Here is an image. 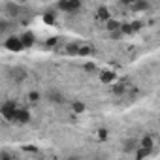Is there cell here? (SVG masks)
I'll list each match as a JSON object with an SVG mask.
<instances>
[{
    "instance_id": "6da1fadb",
    "label": "cell",
    "mask_w": 160,
    "mask_h": 160,
    "mask_svg": "<svg viewBox=\"0 0 160 160\" xmlns=\"http://www.w3.org/2000/svg\"><path fill=\"white\" fill-rule=\"evenodd\" d=\"M17 108H19V106H17V102H15V100H6V102L2 104V108H0L2 119H4V121H12V122H13Z\"/></svg>"
},
{
    "instance_id": "7a4b0ae2",
    "label": "cell",
    "mask_w": 160,
    "mask_h": 160,
    "mask_svg": "<svg viewBox=\"0 0 160 160\" xmlns=\"http://www.w3.org/2000/svg\"><path fill=\"white\" fill-rule=\"evenodd\" d=\"M4 47H6L8 51H12V53H19V51L25 49V43H23L21 36L12 34V36H8V38L4 40Z\"/></svg>"
},
{
    "instance_id": "3957f363",
    "label": "cell",
    "mask_w": 160,
    "mask_h": 160,
    "mask_svg": "<svg viewBox=\"0 0 160 160\" xmlns=\"http://www.w3.org/2000/svg\"><path fill=\"white\" fill-rule=\"evenodd\" d=\"M57 8L60 12H66V13H73V12L81 10V0H58Z\"/></svg>"
},
{
    "instance_id": "277c9868",
    "label": "cell",
    "mask_w": 160,
    "mask_h": 160,
    "mask_svg": "<svg viewBox=\"0 0 160 160\" xmlns=\"http://www.w3.org/2000/svg\"><path fill=\"white\" fill-rule=\"evenodd\" d=\"M13 122H17V124H27V122H30V111L25 109V108H17Z\"/></svg>"
},
{
    "instance_id": "5b68a950",
    "label": "cell",
    "mask_w": 160,
    "mask_h": 160,
    "mask_svg": "<svg viewBox=\"0 0 160 160\" xmlns=\"http://www.w3.org/2000/svg\"><path fill=\"white\" fill-rule=\"evenodd\" d=\"M27 70L25 68H21V66H17V68H12V72H10V77L13 79L15 83H23L25 79H27Z\"/></svg>"
},
{
    "instance_id": "8992f818",
    "label": "cell",
    "mask_w": 160,
    "mask_h": 160,
    "mask_svg": "<svg viewBox=\"0 0 160 160\" xmlns=\"http://www.w3.org/2000/svg\"><path fill=\"white\" fill-rule=\"evenodd\" d=\"M21 40H23V43H25V49H27V47H32V45L36 43V34L30 32V30H27V32L21 34Z\"/></svg>"
},
{
    "instance_id": "52a82bcc",
    "label": "cell",
    "mask_w": 160,
    "mask_h": 160,
    "mask_svg": "<svg viewBox=\"0 0 160 160\" xmlns=\"http://www.w3.org/2000/svg\"><path fill=\"white\" fill-rule=\"evenodd\" d=\"M130 8L134 12H147V10H151V4H149V0H136Z\"/></svg>"
},
{
    "instance_id": "ba28073f",
    "label": "cell",
    "mask_w": 160,
    "mask_h": 160,
    "mask_svg": "<svg viewBox=\"0 0 160 160\" xmlns=\"http://www.w3.org/2000/svg\"><path fill=\"white\" fill-rule=\"evenodd\" d=\"M100 81L106 83V85L113 83V81H115V73H113L111 70H102V72H100Z\"/></svg>"
},
{
    "instance_id": "9c48e42d",
    "label": "cell",
    "mask_w": 160,
    "mask_h": 160,
    "mask_svg": "<svg viewBox=\"0 0 160 160\" xmlns=\"http://www.w3.org/2000/svg\"><path fill=\"white\" fill-rule=\"evenodd\" d=\"M79 43L77 42H70V43H66V55L68 57H79Z\"/></svg>"
},
{
    "instance_id": "30bf717a",
    "label": "cell",
    "mask_w": 160,
    "mask_h": 160,
    "mask_svg": "<svg viewBox=\"0 0 160 160\" xmlns=\"http://www.w3.org/2000/svg\"><path fill=\"white\" fill-rule=\"evenodd\" d=\"M138 147H139V139H136V138H130V139L124 141V151H126V152H132V151H136Z\"/></svg>"
},
{
    "instance_id": "8fae6325",
    "label": "cell",
    "mask_w": 160,
    "mask_h": 160,
    "mask_svg": "<svg viewBox=\"0 0 160 160\" xmlns=\"http://www.w3.org/2000/svg\"><path fill=\"white\" fill-rule=\"evenodd\" d=\"M85 109H87V108H85V104H83L81 100H73V102H72V111H73L75 115L85 113Z\"/></svg>"
},
{
    "instance_id": "7c38bea8",
    "label": "cell",
    "mask_w": 160,
    "mask_h": 160,
    "mask_svg": "<svg viewBox=\"0 0 160 160\" xmlns=\"http://www.w3.org/2000/svg\"><path fill=\"white\" fill-rule=\"evenodd\" d=\"M96 17H98L100 21H104V23H106V21L109 19V10H108L106 6H100V8L96 10Z\"/></svg>"
},
{
    "instance_id": "4fadbf2b",
    "label": "cell",
    "mask_w": 160,
    "mask_h": 160,
    "mask_svg": "<svg viewBox=\"0 0 160 160\" xmlns=\"http://www.w3.org/2000/svg\"><path fill=\"white\" fill-rule=\"evenodd\" d=\"M139 145H141V147H145V149H152V145H154V139H152V136L145 134V136L139 139Z\"/></svg>"
},
{
    "instance_id": "5bb4252c",
    "label": "cell",
    "mask_w": 160,
    "mask_h": 160,
    "mask_svg": "<svg viewBox=\"0 0 160 160\" xmlns=\"http://www.w3.org/2000/svg\"><path fill=\"white\" fill-rule=\"evenodd\" d=\"M117 28H121V23L109 17V19L106 21V30H108V32H113V30H117Z\"/></svg>"
},
{
    "instance_id": "9a60e30c",
    "label": "cell",
    "mask_w": 160,
    "mask_h": 160,
    "mask_svg": "<svg viewBox=\"0 0 160 160\" xmlns=\"http://www.w3.org/2000/svg\"><path fill=\"white\" fill-rule=\"evenodd\" d=\"M47 98H49V102H53V104H64V96H62L60 92H49Z\"/></svg>"
},
{
    "instance_id": "2e32d148",
    "label": "cell",
    "mask_w": 160,
    "mask_h": 160,
    "mask_svg": "<svg viewBox=\"0 0 160 160\" xmlns=\"http://www.w3.org/2000/svg\"><path fill=\"white\" fill-rule=\"evenodd\" d=\"M134 154H136V158H145V156H149L151 154V149H145V147H138L136 151H134Z\"/></svg>"
},
{
    "instance_id": "e0dca14e",
    "label": "cell",
    "mask_w": 160,
    "mask_h": 160,
    "mask_svg": "<svg viewBox=\"0 0 160 160\" xmlns=\"http://www.w3.org/2000/svg\"><path fill=\"white\" fill-rule=\"evenodd\" d=\"M55 19H57L55 12H45L43 13V23L45 25H55Z\"/></svg>"
},
{
    "instance_id": "ac0fdd59",
    "label": "cell",
    "mask_w": 160,
    "mask_h": 160,
    "mask_svg": "<svg viewBox=\"0 0 160 160\" xmlns=\"http://www.w3.org/2000/svg\"><path fill=\"white\" fill-rule=\"evenodd\" d=\"M121 30H122V34H126V36L134 34V27H132V23H121Z\"/></svg>"
},
{
    "instance_id": "d6986e66",
    "label": "cell",
    "mask_w": 160,
    "mask_h": 160,
    "mask_svg": "<svg viewBox=\"0 0 160 160\" xmlns=\"http://www.w3.org/2000/svg\"><path fill=\"white\" fill-rule=\"evenodd\" d=\"M108 136H109L108 128H98V130H96V138H98V141H106Z\"/></svg>"
},
{
    "instance_id": "ffe728a7",
    "label": "cell",
    "mask_w": 160,
    "mask_h": 160,
    "mask_svg": "<svg viewBox=\"0 0 160 160\" xmlns=\"http://www.w3.org/2000/svg\"><path fill=\"white\" fill-rule=\"evenodd\" d=\"M27 98H28V102H32V104H38L42 96H40V92H38V91H30Z\"/></svg>"
},
{
    "instance_id": "44dd1931",
    "label": "cell",
    "mask_w": 160,
    "mask_h": 160,
    "mask_svg": "<svg viewBox=\"0 0 160 160\" xmlns=\"http://www.w3.org/2000/svg\"><path fill=\"white\" fill-rule=\"evenodd\" d=\"M113 92H115V94H124V92H126V85H124V83H117V85L113 87Z\"/></svg>"
},
{
    "instance_id": "7402d4cb",
    "label": "cell",
    "mask_w": 160,
    "mask_h": 160,
    "mask_svg": "<svg viewBox=\"0 0 160 160\" xmlns=\"http://www.w3.org/2000/svg\"><path fill=\"white\" fill-rule=\"evenodd\" d=\"M124 34H122V30L121 28H117V30H113V32H109V38L111 40H119V38H122Z\"/></svg>"
},
{
    "instance_id": "603a6c76",
    "label": "cell",
    "mask_w": 160,
    "mask_h": 160,
    "mask_svg": "<svg viewBox=\"0 0 160 160\" xmlns=\"http://www.w3.org/2000/svg\"><path fill=\"white\" fill-rule=\"evenodd\" d=\"M57 43H58V38H55V36H51V38H49V40L45 42V47H49V49H53V47H55Z\"/></svg>"
},
{
    "instance_id": "cb8c5ba5",
    "label": "cell",
    "mask_w": 160,
    "mask_h": 160,
    "mask_svg": "<svg viewBox=\"0 0 160 160\" xmlns=\"http://www.w3.org/2000/svg\"><path fill=\"white\" fill-rule=\"evenodd\" d=\"M92 55V47H81L79 49V57H89Z\"/></svg>"
},
{
    "instance_id": "d4e9b609",
    "label": "cell",
    "mask_w": 160,
    "mask_h": 160,
    "mask_svg": "<svg viewBox=\"0 0 160 160\" xmlns=\"http://www.w3.org/2000/svg\"><path fill=\"white\" fill-rule=\"evenodd\" d=\"M8 8H10L8 12H10L12 15H19V8H17V6H13V4H12V6H8Z\"/></svg>"
},
{
    "instance_id": "484cf974",
    "label": "cell",
    "mask_w": 160,
    "mask_h": 160,
    "mask_svg": "<svg viewBox=\"0 0 160 160\" xmlns=\"http://www.w3.org/2000/svg\"><path fill=\"white\" fill-rule=\"evenodd\" d=\"M85 70H87V72H94V70H96V64H94V62H89V64H85Z\"/></svg>"
},
{
    "instance_id": "4316f807",
    "label": "cell",
    "mask_w": 160,
    "mask_h": 160,
    "mask_svg": "<svg viewBox=\"0 0 160 160\" xmlns=\"http://www.w3.org/2000/svg\"><path fill=\"white\" fill-rule=\"evenodd\" d=\"M141 25H143L141 21H134V23H132V27H134V32H138V30L141 28Z\"/></svg>"
},
{
    "instance_id": "83f0119b",
    "label": "cell",
    "mask_w": 160,
    "mask_h": 160,
    "mask_svg": "<svg viewBox=\"0 0 160 160\" xmlns=\"http://www.w3.org/2000/svg\"><path fill=\"white\" fill-rule=\"evenodd\" d=\"M121 2H122V4H126V6H132L136 0H121Z\"/></svg>"
},
{
    "instance_id": "f1b7e54d",
    "label": "cell",
    "mask_w": 160,
    "mask_h": 160,
    "mask_svg": "<svg viewBox=\"0 0 160 160\" xmlns=\"http://www.w3.org/2000/svg\"><path fill=\"white\" fill-rule=\"evenodd\" d=\"M13 2H19V4H23V2H27V0H13Z\"/></svg>"
}]
</instances>
